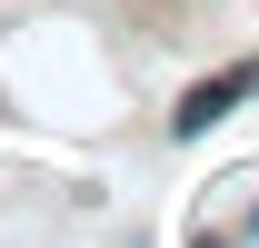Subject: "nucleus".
Returning <instances> with one entry per match:
<instances>
[{"label": "nucleus", "instance_id": "2", "mask_svg": "<svg viewBox=\"0 0 259 248\" xmlns=\"http://www.w3.org/2000/svg\"><path fill=\"white\" fill-rule=\"evenodd\" d=\"M199 248H259V209H239L229 228H199Z\"/></svg>", "mask_w": 259, "mask_h": 248}, {"label": "nucleus", "instance_id": "1", "mask_svg": "<svg viewBox=\"0 0 259 248\" xmlns=\"http://www.w3.org/2000/svg\"><path fill=\"white\" fill-rule=\"evenodd\" d=\"M249 90H259V60H239V70H220V80H199V90L169 109V129H180V139H199V129H209V119H229Z\"/></svg>", "mask_w": 259, "mask_h": 248}]
</instances>
